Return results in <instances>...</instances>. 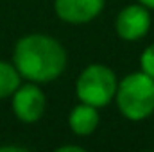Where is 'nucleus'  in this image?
I'll use <instances>...</instances> for the list:
<instances>
[{"instance_id":"1","label":"nucleus","mask_w":154,"mask_h":152,"mask_svg":"<svg viewBox=\"0 0 154 152\" xmlns=\"http://www.w3.org/2000/svg\"><path fill=\"white\" fill-rule=\"evenodd\" d=\"M14 66L32 82H50L63 74L66 52L59 41L45 34H29L14 47Z\"/></svg>"},{"instance_id":"2","label":"nucleus","mask_w":154,"mask_h":152,"mask_svg":"<svg viewBox=\"0 0 154 152\" xmlns=\"http://www.w3.org/2000/svg\"><path fill=\"white\" fill-rule=\"evenodd\" d=\"M116 104L129 120H143L154 111V79L143 72L124 77L116 86Z\"/></svg>"},{"instance_id":"3","label":"nucleus","mask_w":154,"mask_h":152,"mask_svg":"<svg viewBox=\"0 0 154 152\" xmlns=\"http://www.w3.org/2000/svg\"><path fill=\"white\" fill-rule=\"evenodd\" d=\"M116 75L106 65H90L81 72L75 90L81 102L102 108L111 102L116 93Z\"/></svg>"},{"instance_id":"4","label":"nucleus","mask_w":154,"mask_h":152,"mask_svg":"<svg viewBox=\"0 0 154 152\" xmlns=\"http://www.w3.org/2000/svg\"><path fill=\"white\" fill-rule=\"evenodd\" d=\"M13 111L14 114L27 123H32L41 118L45 111V95L36 84L18 86L13 93Z\"/></svg>"},{"instance_id":"5","label":"nucleus","mask_w":154,"mask_h":152,"mask_svg":"<svg viewBox=\"0 0 154 152\" xmlns=\"http://www.w3.org/2000/svg\"><path fill=\"white\" fill-rule=\"evenodd\" d=\"M151 27V14L145 5H129L116 16V32L125 41L143 38Z\"/></svg>"},{"instance_id":"6","label":"nucleus","mask_w":154,"mask_h":152,"mask_svg":"<svg viewBox=\"0 0 154 152\" xmlns=\"http://www.w3.org/2000/svg\"><path fill=\"white\" fill-rule=\"evenodd\" d=\"M56 13L68 23H86L104 7V0H56Z\"/></svg>"},{"instance_id":"7","label":"nucleus","mask_w":154,"mask_h":152,"mask_svg":"<svg viewBox=\"0 0 154 152\" xmlns=\"http://www.w3.org/2000/svg\"><path fill=\"white\" fill-rule=\"evenodd\" d=\"M68 123H70V129L75 134H81V136L91 134L97 129V125H99V111H97L95 106L81 102L70 113Z\"/></svg>"},{"instance_id":"8","label":"nucleus","mask_w":154,"mask_h":152,"mask_svg":"<svg viewBox=\"0 0 154 152\" xmlns=\"http://www.w3.org/2000/svg\"><path fill=\"white\" fill-rule=\"evenodd\" d=\"M20 72L14 65L0 61V99L11 97L20 86Z\"/></svg>"},{"instance_id":"9","label":"nucleus","mask_w":154,"mask_h":152,"mask_svg":"<svg viewBox=\"0 0 154 152\" xmlns=\"http://www.w3.org/2000/svg\"><path fill=\"white\" fill-rule=\"evenodd\" d=\"M140 65H142V72L154 79V45L143 50V54L140 57Z\"/></svg>"},{"instance_id":"10","label":"nucleus","mask_w":154,"mask_h":152,"mask_svg":"<svg viewBox=\"0 0 154 152\" xmlns=\"http://www.w3.org/2000/svg\"><path fill=\"white\" fill-rule=\"evenodd\" d=\"M59 152H68V150H75V152H82V147H75V145H65V147H59Z\"/></svg>"},{"instance_id":"11","label":"nucleus","mask_w":154,"mask_h":152,"mask_svg":"<svg viewBox=\"0 0 154 152\" xmlns=\"http://www.w3.org/2000/svg\"><path fill=\"white\" fill-rule=\"evenodd\" d=\"M9 150H14V152H23L25 149H22V147H0V152H9Z\"/></svg>"},{"instance_id":"12","label":"nucleus","mask_w":154,"mask_h":152,"mask_svg":"<svg viewBox=\"0 0 154 152\" xmlns=\"http://www.w3.org/2000/svg\"><path fill=\"white\" fill-rule=\"evenodd\" d=\"M140 4L149 7V9H154V0H140Z\"/></svg>"}]
</instances>
